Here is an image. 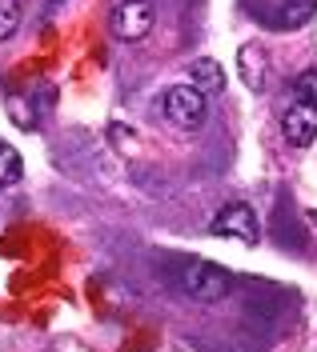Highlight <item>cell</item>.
I'll return each mask as SVG.
<instances>
[{"mask_svg":"<svg viewBox=\"0 0 317 352\" xmlns=\"http://www.w3.org/2000/svg\"><path fill=\"white\" fill-rule=\"evenodd\" d=\"M177 288H181L189 300L217 305V300H225L229 292H233V276H229L221 264L193 256V261H185L181 268H177Z\"/></svg>","mask_w":317,"mask_h":352,"instance_id":"obj_1","label":"cell"},{"mask_svg":"<svg viewBox=\"0 0 317 352\" xmlns=\"http://www.w3.org/2000/svg\"><path fill=\"white\" fill-rule=\"evenodd\" d=\"M161 112H165V120L173 129H201L205 116H209V96L193 80L189 85H173L161 96Z\"/></svg>","mask_w":317,"mask_h":352,"instance_id":"obj_2","label":"cell"},{"mask_svg":"<svg viewBox=\"0 0 317 352\" xmlns=\"http://www.w3.org/2000/svg\"><path fill=\"white\" fill-rule=\"evenodd\" d=\"M153 21H157L153 0H121V4H113V12H109V32L121 44H141L153 32Z\"/></svg>","mask_w":317,"mask_h":352,"instance_id":"obj_3","label":"cell"},{"mask_svg":"<svg viewBox=\"0 0 317 352\" xmlns=\"http://www.w3.org/2000/svg\"><path fill=\"white\" fill-rule=\"evenodd\" d=\"M213 232L217 236H229V241H241V244L261 241V224H257V212H253L249 204H225L213 217Z\"/></svg>","mask_w":317,"mask_h":352,"instance_id":"obj_4","label":"cell"},{"mask_svg":"<svg viewBox=\"0 0 317 352\" xmlns=\"http://www.w3.org/2000/svg\"><path fill=\"white\" fill-rule=\"evenodd\" d=\"M281 132L294 148H309L317 140V104H305V100H294L285 116H281Z\"/></svg>","mask_w":317,"mask_h":352,"instance_id":"obj_5","label":"cell"},{"mask_svg":"<svg viewBox=\"0 0 317 352\" xmlns=\"http://www.w3.org/2000/svg\"><path fill=\"white\" fill-rule=\"evenodd\" d=\"M237 72H241V85L249 88V92H261L265 88V48L261 44H241V52H237Z\"/></svg>","mask_w":317,"mask_h":352,"instance_id":"obj_6","label":"cell"},{"mask_svg":"<svg viewBox=\"0 0 317 352\" xmlns=\"http://www.w3.org/2000/svg\"><path fill=\"white\" fill-rule=\"evenodd\" d=\"M317 16V0H281L277 8V24L281 28H301Z\"/></svg>","mask_w":317,"mask_h":352,"instance_id":"obj_7","label":"cell"},{"mask_svg":"<svg viewBox=\"0 0 317 352\" xmlns=\"http://www.w3.org/2000/svg\"><path fill=\"white\" fill-rule=\"evenodd\" d=\"M193 85L201 88L205 96H209V92H221V88H225V72H221V65H217V60L201 56V60L193 65Z\"/></svg>","mask_w":317,"mask_h":352,"instance_id":"obj_8","label":"cell"},{"mask_svg":"<svg viewBox=\"0 0 317 352\" xmlns=\"http://www.w3.org/2000/svg\"><path fill=\"white\" fill-rule=\"evenodd\" d=\"M24 176V160L21 153L8 144V140H0V188H8V184H17Z\"/></svg>","mask_w":317,"mask_h":352,"instance_id":"obj_9","label":"cell"},{"mask_svg":"<svg viewBox=\"0 0 317 352\" xmlns=\"http://www.w3.org/2000/svg\"><path fill=\"white\" fill-rule=\"evenodd\" d=\"M17 28H21V4L17 0H0V44L8 36H17Z\"/></svg>","mask_w":317,"mask_h":352,"instance_id":"obj_10","label":"cell"},{"mask_svg":"<svg viewBox=\"0 0 317 352\" xmlns=\"http://www.w3.org/2000/svg\"><path fill=\"white\" fill-rule=\"evenodd\" d=\"M294 100H305V104H317V68H305L294 80Z\"/></svg>","mask_w":317,"mask_h":352,"instance_id":"obj_11","label":"cell"}]
</instances>
